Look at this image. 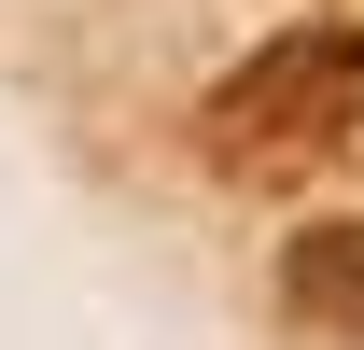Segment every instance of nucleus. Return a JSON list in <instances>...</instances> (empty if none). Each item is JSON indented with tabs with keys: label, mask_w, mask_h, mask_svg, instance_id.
I'll use <instances>...</instances> for the list:
<instances>
[{
	"label": "nucleus",
	"mask_w": 364,
	"mask_h": 350,
	"mask_svg": "<svg viewBox=\"0 0 364 350\" xmlns=\"http://www.w3.org/2000/svg\"><path fill=\"white\" fill-rule=\"evenodd\" d=\"M294 308L309 322H364V224H322L294 253Z\"/></svg>",
	"instance_id": "obj_1"
}]
</instances>
